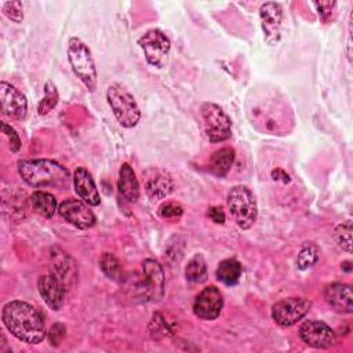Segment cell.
<instances>
[{
  "label": "cell",
  "instance_id": "28",
  "mask_svg": "<svg viewBox=\"0 0 353 353\" xmlns=\"http://www.w3.org/2000/svg\"><path fill=\"white\" fill-rule=\"evenodd\" d=\"M58 103V91L51 81H47L44 85V98L39 102L37 112L39 114L44 116L48 114Z\"/></svg>",
  "mask_w": 353,
  "mask_h": 353
},
{
  "label": "cell",
  "instance_id": "2",
  "mask_svg": "<svg viewBox=\"0 0 353 353\" xmlns=\"http://www.w3.org/2000/svg\"><path fill=\"white\" fill-rule=\"evenodd\" d=\"M21 178L33 188L65 189L70 183L69 171L59 163L50 159H30L18 161Z\"/></svg>",
  "mask_w": 353,
  "mask_h": 353
},
{
  "label": "cell",
  "instance_id": "29",
  "mask_svg": "<svg viewBox=\"0 0 353 353\" xmlns=\"http://www.w3.org/2000/svg\"><path fill=\"white\" fill-rule=\"evenodd\" d=\"M3 12H4V15H6L8 19H11V21H14V22H17V23L22 22V19H23L22 3L18 1V0L6 1V3L3 4Z\"/></svg>",
  "mask_w": 353,
  "mask_h": 353
},
{
  "label": "cell",
  "instance_id": "21",
  "mask_svg": "<svg viewBox=\"0 0 353 353\" xmlns=\"http://www.w3.org/2000/svg\"><path fill=\"white\" fill-rule=\"evenodd\" d=\"M241 273H243V268H241L240 262L234 258L223 259L215 270L216 280L229 287L237 284V281L241 277Z\"/></svg>",
  "mask_w": 353,
  "mask_h": 353
},
{
  "label": "cell",
  "instance_id": "11",
  "mask_svg": "<svg viewBox=\"0 0 353 353\" xmlns=\"http://www.w3.org/2000/svg\"><path fill=\"white\" fill-rule=\"evenodd\" d=\"M59 215L79 229H90L95 225V215L87 203L77 199H66L58 207Z\"/></svg>",
  "mask_w": 353,
  "mask_h": 353
},
{
  "label": "cell",
  "instance_id": "14",
  "mask_svg": "<svg viewBox=\"0 0 353 353\" xmlns=\"http://www.w3.org/2000/svg\"><path fill=\"white\" fill-rule=\"evenodd\" d=\"M0 101H1V112L3 114L22 120L28 113V101L26 97L14 85L7 81L0 83Z\"/></svg>",
  "mask_w": 353,
  "mask_h": 353
},
{
  "label": "cell",
  "instance_id": "10",
  "mask_svg": "<svg viewBox=\"0 0 353 353\" xmlns=\"http://www.w3.org/2000/svg\"><path fill=\"white\" fill-rule=\"evenodd\" d=\"M298 332L301 339L314 349H328L334 346L336 341L334 330L320 320H307L302 323Z\"/></svg>",
  "mask_w": 353,
  "mask_h": 353
},
{
  "label": "cell",
  "instance_id": "34",
  "mask_svg": "<svg viewBox=\"0 0 353 353\" xmlns=\"http://www.w3.org/2000/svg\"><path fill=\"white\" fill-rule=\"evenodd\" d=\"M207 215L215 223H223L225 222V212H223L222 207H216V205L215 207H210Z\"/></svg>",
  "mask_w": 353,
  "mask_h": 353
},
{
  "label": "cell",
  "instance_id": "27",
  "mask_svg": "<svg viewBox=\"0 0 353 353\" xmlns=\"http://www.w3.org/2000/svg\"><path fill=\"white\" fill-rule=\"evenodd\" d=\"M334 240L339 248H342L345 252H352V222L345 221L341 225H338L334 230Z\"/></svg>",
  "mask_w": 353,
  "mask_h": 353
},
{
  "label": "cell",
  "instance_id": "17",
  "mask_svg": "<svg viewBox=\"0 0 353 353\" xmlns=\"http://www.w3.org/2000/svg\"><path fill=\"white\" fill-rule=\"evenodd\" d=\"M325 302L338 313L350 314L353 312L352 285L346 283H331L324 288Z\"/></svg>",
  "mask_w": 353,
  "mask_h": 353
},
{
  "label": "cell",
  "instance_id": "9",
  "mask_svg": "<svg viewBox=\"0 0 353 353\" xmlns=\"http://www.w3.org/2000/svg\"><path fill=\"white\" fill-rule=\"evenodd\" d=\"M138 44L143 50L145 58L149 65L160 66L170 52L171 41L160 29H150L139 37Z\"/></svg>",
  "mask_w": 353,
  "mask_h": 353
},
{
  "label": "cell",
  "instance_id": "4",
  "mask_svg": "<svg viewBox=\"0 0 353 353\" xmlns=\"http://www.w3.org/2000/svg\"><path fill=\"white\" fill-rule=\"evenodd\" d=\"M68 59L74 74L87 87L94 91L97 87V68L90 48L79 37H70L68 43Z\"/></svg>",
  "mask_w": 353,
  "mask_h": 353
},
{
  "label": "cell",
  "instance_id": "15",
  "mask_svg": "<svg viewBox=\"0 0 353 353\" xmlns=\"http://www.w3.org/2000/svg\"><path fill=\"white\" fill-rule=\"evenodd\" d=\"M37 290L50 309L59 310L62 307L65 302L66 287L55 274L50 273L40 276L37 281Z\"/></svg>",
  "mask_w": 353,
  "mask_h": 353
},
{
  "label": "cell",
  "instance_id": "12",
  "mask_svg": "<svg viewBox=\"0 0 353 353\" xmlns=\"http://www.w3.org/2000/svg\"><path fill=\"white\" fill-rule=\"evenodd\" d=\"M223 307V296L218 287L203 288L193 302V312L201 320H215Z\"/></svg>",
  "mask_w": 353,
  "mask_h": 353
},
{
  "label": "cell",
  "instance_id": "16",
  "mask_svg": "<svg viewBox=\"0 0 353 353\" xmlns=\"http://www.w3.org/2000/svg\"><path fill=\"white\" fill-rule=\"evenodd\" d=\"M51 258V273L55 274L65 287H72L77 281V265L76 262L58 247H54L50 254Z\"/></svg>",
  "mask_w": 353,
  "mask_h": 353
},
{
  "label": "cell",
  "instance_id": "18",
  "mask_svg": "<svg viewBox=\"0 0 353 353\" xmlns=\"http://www.w3.org/2000/svg\"><path fill=\"white\" fill-rule=\"evenodd\" d=\"M171 175L160 168H149L145 171V192L152 200H160L172 192Z\"/></svg>",
  "mask_w": 353,
  "mask_h": 353
},
{
  "label": "cell",
  "instance_id": "23",
  "mask_svg": "<svg viewBox=\"0 0 353 353\" xmlns=\"http://www.w3.org/2000/svg\"><path fill=\"white\" fill-rule=\"evenodd\" d=\"M30 204H32V208L34 210V212H37L39 215H41L44 218H51L55 214V211L58 210L55 197L51 193L43 192V190H37V192L32 193Z\"/></svg>",
  "mask_w": 353,
  "mask_h": 353
},
{
  "label": "cell",
  "instance_id": "33",
  "mask_svg": "<svg viewBox=\"0 0 353 353\" xmlns=\"http://www.w3.org/2000/svg\"><path fill=\"white\" fill-rule=\"evenodd\" d=\"M183 210L179 204L176 203H165L160 207V216L164 219H174V218H179L182 215Z\"/></svg>",
  "mask_w": 353,
  "mask_h": 353
},
{
  "label": "cell",
  "instance_id": "6",
  "mask_svg": "<svg viewBox=\"0 0 353 353\" xmlns=\"http://www.w3.org/2000/svg\"><path fill=\"white\" fill-rule=\"evenodd\" d=\"M204 134L210 142H223L232 135V121L221 106L205 102L200 108Z\"/></svg>",
  "mask_w": 353,
  "mask_h": 353
},
{
  "label": "cell",
  "instance_id": "26",
  "mask_svg": "<svg viewBox=\"0 0 353 353\" xmlns=\"http://www.w3.org/2000/svg\"><path fill=\"white\" fill-rule=\"evenodd\" d=\"M319 247L313 243V241H307L305 243L296 256V266L301 270H307L309 268H312L317 261H319Z\"/></svg>",
  "mask_w": 353,
  "mask_h": 353
},
{
  "label": "cell",
  "instance_id": "8",
  "mask_svg": "<svg viewBox=\"0 0 353 353\" xmlns=\"http://www.w3.org/2000/svg\"><path fill=\"white\" fill-rule=\"evenodd\" d=\"M143 296L150 302H159L164 296L165 279L161 265L148 258L142 262V281L139 284Z\"/></svg>",
  "mask_w": 353,
  "mask_h": 353
},
{
  "label": "cell",
  "instance_id": "1",
  "mask_svg": "<svg viewBox=\"0 0 353 353\" xmlns=\"http://www.w3.org/2000/svg\"><path fill=\"white\" fill-rule=\"evenodd\" d=\"M4 327L19 341L37 345L47 336L44 316L25 301H10L1 309Z\"/></svg>",
  "mask_w": 353,
  "mask_h": 353
},
{
  "label": "cell",
  "instance_id": "31",
  "mask_svg": "<svg viewBox=\"0 0 353 353\" xmlns=\"http://www.w3.org/2000/svg\"><path fill=\"white\" fill-rule=\"evenodd\" d=\"M313 6L316 7L319 17H320L324 22H328V21L331 19L334 11H335L336 3H335V1H314Z\"/></svg>",
  "mask_w": 353,
  "mask_h": 353
},
{
  "label": "cell",
  "instance_id": "20",
  "mask_svg": "<svg viewBox=\"0 0 353 353\" xmlns=\"http://www.w3.org/2000/svg\"><path fill=\"white\" fill-rule=\"evenodd\" d=\"M119 193L130 203H134L139 197V182L137 179L135 171L128 163H123L119 170L117 179Z\"/></svg>",
  "mask_w": 353,
  "mask_h": 353
},
{
  "label": "cell",
  "instance_id": "13",
  "mask_svg": "<svg viewBox=\"0 0 353 353\" xmlns=\"http://www.w3.org/2000/svg\"><path fill=\"white\" fill-rule=\"evenodd\" d=\"M261 28L265 41L270 46L279 43L283 26V8L279 3H265L259 8Z\"/></svg>",
  "mask_w": 353,
  "mask_h": 353
},
{
  "label": "cell",
  "instance_id": "3",
  "mask_svg": "<svg viewBox=\"0 0 353 353\" xmlns=\"http://www.w3.org/2000/svg\"><path fill=\"white\" fill-rule=\"evenodd\" d=\"M229 212L241 229H250L256 221V201L252 192L244 185H236L228 192L226 197Z\"/></svg>",
  "mask_w": 353,
  "mask_h": 353
},
{
  "label": "cell",
  "instance_id": "22",
  "mask_svg": "<svg viewBox=\"0 0 353 353\" xmlns=\"http://www.w3.org/2000/svg\"><path fill=\"white\" fill-rule=\"evenodd\" d=\"M234 161V150L232 148H221L215 150L210 159V170L216 176H225Z\"/></svg>",
  "mask_w": 353,
  "mask_h": 353
},
{
  "label": "cell",
  "instance_id": "30",
  "mask_svg": "<svg viewBox=\"0 0 353 353\" xmlns=\"http://www.w3.org/2000/svg\"><path fill=\"white\" fill-rule=\"evenodd\" d=\"M65 335H66V327L62 323H55L51 325L47 334V339L51 346H58Z\"/></svg>",
  "mask_w": 353,
  "mask_h": 353
},
{
  "label": "cell",
  "instance_id": "25",
  "mask_svg": "<svg viewBox=\"0 0 353 353\" xmlns=\"http://www.w3.org/2000/svg\"><path fill=\"white\" fill-rule=\"evenodd\" d=\"M99 268L103 274L114 281H121L123 279V268L120 261L112 252H103L99 258Z\"/></svg>",
  "mask_w": 353,
  "mask_h": 353
},
{
  "label": "cell",
  "instance_id": "7",
  "mask_svg": "<svg viewBox=\"0 0 353 353\" xmlns=\"http://www.w3.org/2000/svg\"><path fill=\"white\" fill-rule=\"evenodd\" d=\"M312 307V302L303 296H290L272 306V319L280 327H291L302 320Z\"/></svg>",
  "mask_w": 353,
  "mask_h": 353
},
{
  "label": "cell",
  "instance_id": "5",
  "mask_svg": "<svg viewBox=\"0 0 353 353\" xmlns=\"http://www.w3.org/2000/svg\"><path fill=\"white\" fill-rule=\"evenodd\" d=\"M106 99L120 125L132 128L138 124L141 119V110L132 94H130L124 87L116 83L109 85L106 91Z\"/></svg>",
  "mask_w": 353,
  "mask_h": 353
},
{
  "label": "cell",
  "instance_id": "32",
  "mask_svg": "<svg viewBox=\"0 0 353 353\" xmlns=\"http://www.w3.org/2000/svg\"><path fill=\"white\" fill-rule=\"evenodd\" d=\"M1 128H3V132L4 135L8 138V142H10V149L12 153H17L19 149H21V139H19V135L15 132V130L7 124L6 121L1 123Z\"/></svg>",
  "mask_w": 353,
  "mask_h": 353
},
{
  "label": "cell",
  "instance_id": "24",
  "mask_svg": "<svg viewBox=\"0 0 353 353\" xmlns=\"http://www.w3.org/2000/svg\"><path fill=\"white\" fill-rule=\"evenodd\" d=\"M185 276L189 283L201 284L207 280V263L201 254H196L185 268Z\"/></svg>",
  "mask_w": 353,
  "mask_h": 353
},
{
  "label": "cell",
  "instance_id": "19",
  "mask_svg": "<svg viewBox=\"0 0 353 353\" xmlns=\"http://www.w3.org/2000/svg\"><path fill=\"white\" fill-rule=\"evenodd\" d=\"M73 186H74V192L77 193V196L88 205H98L101 203V197H99L97 185H95L91 174L85 168L77 167L74 170Z\"/></svg>",
  "mask_w": 353,
  "mask_h": 353
}]
</instances>
